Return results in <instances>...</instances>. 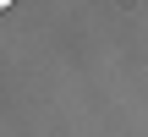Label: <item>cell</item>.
<instances>
[{"label": "cell", "mask_w": 148, "mask_h": 137, "mask_svg": "<svg viewBox=\"0 0 148 137\" xmlns=\"http://www.w3.org/2000/svg\"><path fill=\"white\" fill-rule=\"evenodd\" d=\"M5 5H11V0H0V11H5Z\"/></svg>", "instance_id": "obj_1"}]
</instances>
